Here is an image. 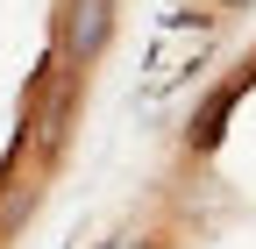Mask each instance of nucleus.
I'll use <instances>...</instances> for the list:
<instances>
[{"label": "nucleus", "mask_w": 256, "mask_h": 249, "mask_svg": "<svg viewBox=\"0 0 256 249\" xmlns=\"http://www.w3.org/2000/svg\"><path fill=\"white\" fill-rule=\"evenodd\" d=\"M121 0H57V64L64 72H92L114 43Z\"/></svg>", "instance_id": "nucleus-1"}, {"label": "nucleus", "mask_w": 256, "mask_h": 249, "mask_svg": "<svg viewBox=\"0 0 256 249\" xmlns=\"http://www.w3.org/2000/svg\"><path fill=\"white\" fill-rule=\"evenodd\" d=\"M235 100H242V78H228V86H214V100H206L200 114H192V128H185V142L200 150V157H206L214 142H220V121L235 114Z\"/></svg>", "instance_id": "nucleus-2"}, {"label": "nucleus", "mask_w": 256, "mask_h": 249, "mask_svg": "<svg viewBox=\"0 0 256 249\" xmlns=\"http://www.w3.org/2000/svg\"><path fill=\"white\" fill-rule=\"evenodd\" d=\"M214 8H228V14H242V8H256V0H214Z\"/></svg>", "instance_id": "nucleus-3"}, {"label": "nucleus", "mask_w": 256, "mask_h": 249, "mask_svg": "<svg viewBox=\"0 0 256 249\" xmlns=\"http://www.w3.org/2000/svg\"><path fill=\"white\" fill-rule=\"evenodd\" d=\"M128 249H164V242H156V235H142V242H128Z\"/></svg>", "instance_id": "nucleus-4"}]
</instances>
